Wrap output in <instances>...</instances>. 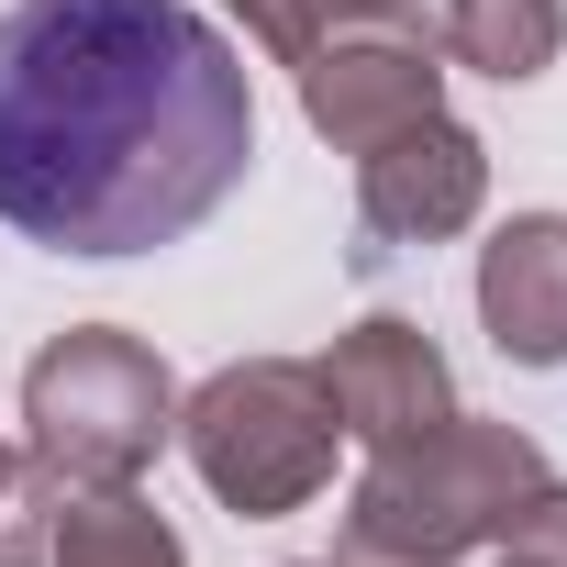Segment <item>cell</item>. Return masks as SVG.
Masks as SVG:
<instances>
[{
  "label": "cell",
  "mask_w": 567,
  "mask_h": 567,
  "mask_svg": "<svg viewBox=\"0 0 567 567\" xmlns=\"http://www.w3.org/2000/svg\"><path fill=\"white\" fill-rule=\"evenodd\" d=\"M256 167V90L189 0L0 12V223L56 256H156Z\"/></svg>",
  "instance_id": "obj_1"
}]
</instances>
